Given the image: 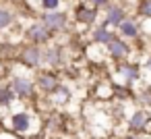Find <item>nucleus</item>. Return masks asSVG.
Wrapping results in <instances>:
<instances>
[{
	"label": "nucleus",
	"instance_id": "nucleus-22",
	"mask_svg": "<svg viewBox=\"0 0 151 139\" xmlns=\"http://www.w3.org/2000/svg\"><path fill=\"white\" fill-rule=\"evenodd\" d=\"M145 69H147V73H151V54H149L147 60H145Z\"/></svg>",
	"mask_w": 151,
	"mask_h": 139
},
{
	"label": "nucleus",
	"instance_id": "nucleus-21",
	"mask_svg": "<svg viewBox=\"0 0 151 139\" xmlns=\"http://www.w3.org/2000/svg\"><path fill=\"white\" fill-rule=\"evenodd\" d=\"M139 100H141L143 104H147V102H151V91H149V89H145V91H143V93L139 96Z\"/></svg>",
	"mask_w": 151,
	"mask_h": 139
},
{
	"label": "nucleus",
	"instance_id": "nucleus-5",
	"mask_svg": "<svg viewBox=\"0 0 151 139\" xmlns=\"http://www.w3.org/2000/svg\"><path fill=\"white\" fill-rule=\"evenodd\" d=\"M106 52H108V56H110L112 60L124 62V60H128V56H130V46H128L126 40H122V38L116 35V38L106 46Z\"/></svg>",
	"mask_w": 151,
	"mask_h": 139
},
{
	"label": "nucleus",
	"instance_id": "nucleus-6",
	"mask_svg": "<svg viewBox=\"0 0 151 139\" xmlns=\"http://www.w3.org/2000/svg\"><path fill=\"white\" fill-rule=\"evenodd\" d=\"M126 17H128V15H126V9H124L122 4H114V2H112V4L104 11V21H101V23H104V25H108L110 29H112V27H116V29H118V27H120V23H122Z\"/></svg>",
	"mask_w": 151,
	"mask_h": 139
},
{
	"label": "nucleus",
	"instance_id": "nucleus-20",
	"mask_svg": "<svg viewBox=\"0 0 151 139\" xmlns=\"http://www.w3.org/2000/svg\"><path fill=\"white\" fill-rule=\"evenodd\" d=\"M87 2L93 7V9H97V11H106L112 2H110V0H87Z\"/></svg>",
	"mask_w": 151,
	"mask_h": 139
},
{
	"label": "nucleus",
	"instance_id": "nucleus-12",
	"mask_svg": "<svg viewBox=\"0 0 151 139\" xmlns=\"http://www.w3.org/2000/svg\"><path fill=\"white\" fill-rule=\"evenodd\" d=\"M118 75L122 77V81L124 83H134V81H139V77H141V69H139V64H132V62H128V60H124V62H120L118 64Z\"/></svg>",
	"mask_w": 151,
	"mask_h": 139
},
{
	"label": "nucleus",
	"instance_id": "nucleus-23",
	"mask_svg": "<svg viewBox=\"0 0 151 139\" xmlns=\"http://www.w3.org/2000/svg\"><path fill=\"white\" fill-rule=\"evenodd\" d=\"M124 139H139V135H128V137H124Z\"/></svg>",
	"mask_w": 151,
	"mask_h": 139
},
{
	"label": "nucleus",
	"instance_id": "nucleus-17",
	"mask_svg": "<svg viewBox=\"0 0 151 139\" xmlns=\"http://www.w3.org/2000/svg\"><path fill=\"white\" fill-rule=\"evenodd\" d=\"M13 21H15L13 11H9V9H0V31L9 29V27L13 25Z\"/></svg>",
	"mask_w": 151,
	"mask_h": 139
},
{
	"label": "nucleus",
	"instance_id": "nucleus-8",
	"mask_svg": "<svg viewBox=\"0 0 151 139\" xmlns=\"http://www.w3.org/2000/svg\"><path fill=\"white\" fill-rule=\"evenodd\" d=\"M97 17H99V11H97V9H93L91 4H79V7L75 9V21H77V23H81V25L95 27Z\"/></svg>",
	"mask_w": 151,
	"mask_h": 139
},
{
	"label": "nucleus",
	"instance_id": "nucleus-7",
	"mask_svg": "<svg viewBox=\"0 0 151 139\" xmlns=\"http://www.w3.org/2000/svg\"><path fill=\"white\" fill-rule=\"evenodd\" d=\"M58 85H60V79H58V75L52 73V71H42V73H37V77H35V87H37L42 93H46V96H50L52 91H56Z\"/></svg>",
	"mask_w": 151,
	"mask_h": 139
},
{
	"label": "nucleus",
	"instance_id": "nucleus-10",
	"mask_svg": "<svg viewBox=\"0 0 151 139\" xmlns=\"http://www.w3.org/2000/svg\"><path fill=\"white\" fill-rule=\"evenodd\" d=\"M9 125H11V129H13L15 133L27 135V133L31 131V127H33V118H31L29 112H15V114L11 116Z\"/></svg>",
	"mask_w": 151,
	"mask_h": 139
},
{
	"label": "nucleus",
	"instance_id": "nucleus-13",
	"mask_svg": "<svg viewBox=\"0 0 151 139\" xmlns=\"http://www.w3.org/2000/svg\"><path fill=\"white\" fill-rule=\"evenodd\" d=\"M116 38V33L108 27V25H104V23H99V25H95L93 27V31H91V40L95 42V44H99V46H108L112 40Z\"/></svg>",
	"mask_w": 151,
	"mask_h": 139
},
{
	"label": "nucleus",
	"instance_id": "nucleus-19",
	"mask_svg": "<svg viewBox=\"0 0 151 139\" xmlns=\"http://www.w3.org/2000/svg\"><path fill=\"white\" fill-rule=\"evenodd\" d=\"M15 100V93L11 91V87H0V106H9Z\"/></svg>",
	"mask_w": 151,
	"mask_h": 139
},
{
	"label": "nucleus",
	"instance_id": "nucleus-16",
	"mask_svg": "<svg viewBox=\"0 0 151 139\" xmlns=\"http://www.w3.org/2000/svg\"><path fill=\"white\" fill-rule=\"evenodd\" d=\"M134 13L143 19H151V0H137Z\"/></svg>",
	"mask_w": 151,
	"mask_h": 139
},
{
	"label": "nucleus",
	"instance_id": "nucleus-11",
	"mask_svg": "<svg viewBox=\"0 0 151 139\" xmlns=\"http://www.w3.org/2000/svg\"><path fill=\"white\" fill-rule=\"evenodd\" d=\"M141 35V25L137 23V19H132V17H126L122 23H120V27H118V38H122V40H137Z\"/></svg>",
	"mask_w": 151,
	"mask_h": 139
},
{
	"label": "nucleus",
	"instance_id": "nucleus-2",
	"mask_svg": "<svg viewBox=\"0 0 151 139\" xmlns=\"http://www.w3.org/2000/svg\"><path fill=\"white\" fill-rule=\"evenodd\" d=\"M9 87H11V91H13L17 98H21V100H29V98L35 96V83H33L31 79H27V77H21V75L13 77Z\"/></svg>",
	"mask_w": 151,
	"mask_h": 139
},
{
	"label": "nucleus",
	"instance_id": "nucleus-4",
	"mask_svg": "<svg viewBox=\"0 0 151 139\" xmlns=\"http://www.w3.org/2000/svg\"><path fill=\"white\" fill-rule=\"evenodd\" d=\"M19 60H21L25 67H29V69L42 67V64H44V48L29 44V46H25V48L19 52Z\"/></svg>",
	"mask_w": 151,
	"mask_h": 139
},
{
	"label": "nucleus",
	"instance_id": "nucleus-3",
	"mask_svg": "<svg viewBox=\"0 0 151 139\" xmlns=\"http://www.w3.org/2000/svg\"><path fill=\"white\" fill-rule=\"evenodd\" d=\"M52 33H60L68 27V15L62 13V11H54V13H44L42 19H40Z\"/></svg>",
	"mask_w": 151,
	"mask_h": 139
},
{
	"label": "nucleus",
	"instance_id": "nucleus-1",
	"mask_svg": "<svg viewBox=\"0 0 151 139\" xmlns=\"http://www.w3.org/2000/svg\"><path fill=\"white\" fill-rule=\"evenodd\" d=\"M52 31L42 23V21H35V23H31L29 27H27V31H25V38H27V42L31 44V46H46V44H50V40H52Z\"/></svg>",
	"mask_w": 151,
	"mask_h": 139
},
{
	"label": "nucleus",
	"instance_id": "nucleus-15",
	"mask_svg": "<svg viewBox=\"0 0 151 139\" xmlns=\"http://www.w3.org/2000/svg\"><path fill=\"white\" fill-rule=\"evenodd\" d=\"M68 98H70V91H68V87H64V85H58V87H56V91H52V93H50V100H52L56 106H60V104L68 102Z\"/></svg>",
	"mask_w": 151,
	"mask_h": 139
},
{
	"label": "nucleus",
	"instance_id": "nucleus-14",
	"mask_svg": "<svg viewBox=\"0 0 151 139\" xmlns=\"http://www.w3.org/2000/svg\"><path fill=\"white\" fill-rule=\"evenodd\" d=\"M64 54H62V48L60 46H48L46 50H44V64H48L50 69H56V67H60L62 64V58Z\"/></svg>",
	"mask_w": 151,
	"mask_h": 139
},
{
	"label": "nucleus",
	"instance_id": "nucleus-9",
	"mask_svg": "<svg viewBox=\"0 0 151 139\" xmlns=\"http://www.w3.org/2000/svg\"><path fill=\"white\" fill-rule=\"evenodd\" d=\"M149 122H151L149 112H147V110H143V108H139V110H134V112L130 114V118H128V129H130L134 135H141V133H145V131H147Z\"/></svg>",
	"mask_w": 151,
	"mask_h": 139
},
{
	"label": "nucleus",
	"instance_id": "nucleus-18",
	"mask_svg": "<svg viewBox=\"0 0 151 139\" xmlns=\"http://www.w3.org/2000/svg\"><path fill=\"white\" fill-rule=\"evenodd\" d=\"M60 2L62 0H40V9L44 13H54V11H60Z\"/></svg>",
	"mask_w": 151,
	"mask_h": 139
}]
</instances>
